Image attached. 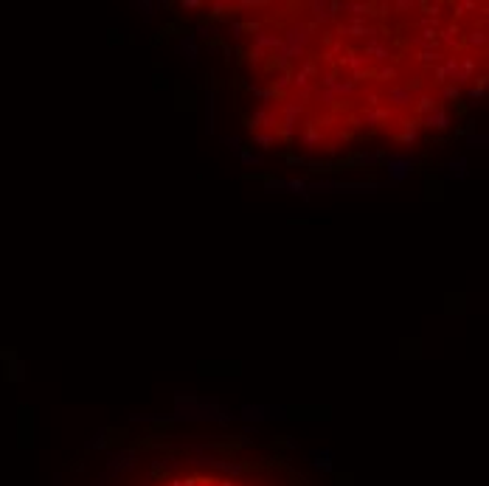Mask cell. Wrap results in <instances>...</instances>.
I'll use <instances>...</instances> for the list:
<instances>
[{
	"label": "cell",
	"instance_id": "1",
	"mask_svg": "<svg viewBox=\"0 0 489 486\" xmlns=\"http://www.w3.org/2000/svg\"><path fill=\"white\" fill-rule=\"evenodd\" d=\"M157 486H267V483H259V480H253V478H245V475H231V472L192 469V472L172 475V478H166Z\"/></svg>",
	"mask_w": 489,
	"mask_h": 486
}]
</instances>
